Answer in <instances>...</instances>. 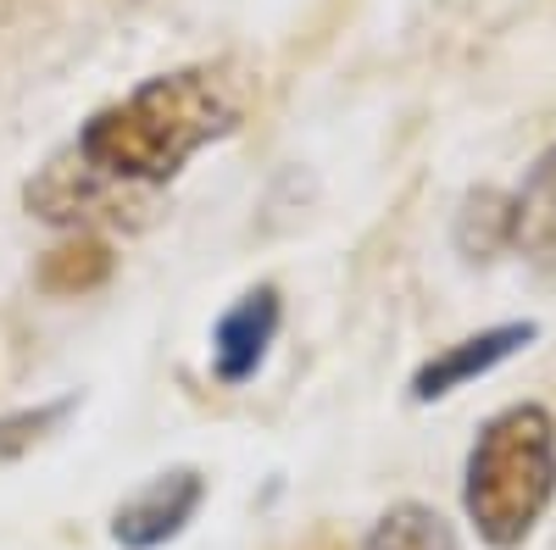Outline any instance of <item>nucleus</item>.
Listing matches in <instances>:
<instances>
[{
	"mask_svg": "<svg viewBox=\"0 0 556 550\" xmlns=\"http://www.w3.org/2000/svg\"><path fill=\"white\" fill-rule=\"evenodd\" d=\"M240 117V89L217 67H178L101 106L78 128L73 156L117 190H156V183L178 178L195 151L235 133Z\"/></svg>",
	"mask_w": 556,
	"mask_h": 550,
	"instance_id": "f257e3e1",
	"label": "nucleus"
},
{
	"mask_svg": "<svg viewBox=\"0 0 556 550\" xmlns=\"http://www.w3.org/2000/svg\"><path fill=\"white\" fill-rule=\"evenodd\" d=\"M556 500V418L540 400H518L479 429L462 473V507L484 545L513 550L534 534Z\"/></svg>",
	"mask_w": 556,
	"mask_h": 550,
	"instance_id": "f03ea898",
	"label": "nucleus"
},
{
	"mask_svg": "<svg viewBox=\"0 0 556 550\" xmlns=\"http://www.w3.org/2000/svg\"><path fill=\"white\" fill-rule=\"evenodd\" d=\"M201 500H206V478L195 468L156 473L151 484H139L123 507L112 512V539L123 550H156V545L178 539L184 528L195 523Z\"/></svg>",
	"mask_w": 556,
	"mask_h": 550,
	"instance_id": "7ed1b4c3",
	"label": "nucleus"
},
{
	"mask_svg": "<svg viewBox=\"0 0 556 550\" xmlns=\"http://www.w3.org/2000/svg\"><path fill=\"white\" fill-rule=\"evenodd\" d=\"M540 340V323H529V317H513V323H495V329H479L468 340H456L445 350H434L424 367L412 373V400L429 406V400H445L456 389H468L473 379L495 373L501 361H513L518 350H529Z\"/></svg>",
	"mask_w": 556,
	"mask_h": 550,
	"instance_id": "20e7f679",
	"label": "nucleus"
},
{
	"mask_svg": "<svg viewBox=\"0 0 556 550\" xmlns=\"http://www.w3.org/2000/svg\"><path fill=\"white\" fill-rule=\"evenodd\" d=\"M278 323H285V300H278L273 284H256L228 306L217 317V329H212V373H217V384L256 379L273 340H278Z\"/></svg>",
	"mask_w": 556,
	"mask_h": 550,
	"instance_id": "39448f33",
	"label": "nucleus"
},
{
	"mask_svg": "<svg viewBox=\"0 0 556 550\" xmlns=\"http://www.w3.org/2000/svg\"><path fill=\"white\" fill-rule=\"evenodd\" d=\"M506 251L534 267H556V145L534 156L523 183L506 195Z\"/></svg>",
	"mask_w": 556,
	"mask_h": 550,
	"instance_id": "423d86ee",
	"label": "nucleus"
},
{
	"mask_svg": "<svg viewBox=\"0 0 556 550\" xmlns=\"http://www.w3.org/2000/svg\"><path fill=\"white\" fill-rule=\"evenodd\" d=\"M362 550H456V534L434 507L406 500V507H390L374 528H367Z\"/></svg>",
	"mask_w": 556,
	"mask_h": 550,
	"instance_id": "0eeeda50",
	"label": "nucleus"
},
{
	"mask_svg": "<svg viewBox=\"0 0 556 550\" xmlns=\"http://www.w3.org/2000/svg\"><path fill=\"white\" fill-rule=\"evenodd\" d=\"M106 272H112V251L101 240L78 234L73 245H62V251H51L39 261V284L56 290V295H84V290L106 284Z\"/></svg>",
	"mask_w": 556,
	"mask_h": 550,
	"instance_id": "6e6552de",
	"label": "nucleus"
},
{
	"mask_svg": "<svg viewBox=\"0 0 556 550\" xmlns=\"http://www.w3.org/2000/svg\"><path fill=\"white\" fill-rule=\"evenodd\" d=\"M456 245L473 261H490L495 251H506V195L501 190H473L456 212Z\"/></svg>",
	"mask_w": 556,
	"mask_h": 550,
	"instance_id": "1a4fd4ad",
	"label": "nucleus"
},
{
	"mask_svg": "<svg viewBox=\"0 0 556 550\" xmlns=\"http://www.w3.org/2000/svg\"><path fill=\"white\" fill-rule=\"evenodd\" d=\"M73 406H78V395H62V400H45V406H34V411H17V418H7V423H0V456H17L23 445H34L45 429H56Z\"/></svg>",
	"mask_w": 556,
	"mask_h": 550,
	"instance_id": "9d476101",
	"label": "nucleus"
}]
</instances>
